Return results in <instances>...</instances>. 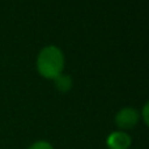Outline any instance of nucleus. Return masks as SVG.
Masks as SVG:
<instances>
[{
    "label": "nucleus",
    "mask_w": 149,
    "mask_h": 149,
    "mask_svg": "<svg viewBox=\"0 0 149 149\" xmlns=\"http://www.w3.org/2000/svg\"><path fill=\"white\" fill-rule=\"evenodd\" d=\"M64 54L58 46H45L37 55V71L43 79L54 80L64 70Z\"/></svg>",
    "instance_id": "obj_1"
},
{
    "label": "nucleus",
    "mask_w": 149,
    "mask_h": 149,
    "mask_svg": "<svg viewBox=\"0 0 149 149\" xmlns=\"http://www.w3.org/2000/svg\"><path fill=\"white\" fill-rule=\"evenodd\" d=\"M140 120V113L137 109L127 106L123 107L116 113L115 115V124L119 131H128L136 127V124Z\"/></svg>",
    "instance_id": "obj_2"
},
{
    "label": "nucleus",
    "mask_w": 149,
    "mask_h": 149,
    "mask_svg": "<svg viewBox=\"0 0 149 149\" xmlns=\"http://www.w3.org/2000/svg\"><path fill=\"white\" fill-rule=\"evenodd\" d=\"M106 145L109 149H130L132 145V139L124 131H114L106 137Z\"/></svg>",
    "instance_id": "obj_3"
},
{
    "label": "nucleus",
    "mask_w": 149,
    "mask_h": 149,
    "mask_svg": "<svg viewBox=\"0 0 149 149\" xmlns=\"http://www.w3.org/2000/svg\"><path fill=\"white\" fill-rule=\"evenodd\" d=\"M54 84L55 88L59 90L60 93H67L72 89V85H73V80L70 74H59L56 79H54Z\"/></svg>",
    "instance_id": "obj_4"
},
{
    "label": "nucleus",
    "mask_w": 149,
    "mask_h": 149,
    "mask_svg": "<svg viewBox=\"0 0 149 149\" xmlns=\"http://www.w3.org/2000/svg\"><path fill=\"white\" fill-rule=\"evenodd\" d=\"M28 149H54V147L51 143L46 141V140H38V141H34L33 144L29 145Z\"/></svg>",
    "instance_id": "obj_5"
},
{
    "label": "nucleus",
    "mask_w": 149,
    "mask_h": 149,
    "mask_svg": "<svg viewBox=\"0 0 149 149\" xmlns=\"http://www.w3.org/2000/svg\"><path fill=\"white\" fill-rule=\"evenodd\" d=\"M141 118H143V120H144V123L147 124V127H149V101L143 106Z\"/></svg>",
    "instance_id": "obj_6"
}]
</instances>
